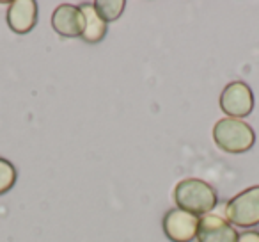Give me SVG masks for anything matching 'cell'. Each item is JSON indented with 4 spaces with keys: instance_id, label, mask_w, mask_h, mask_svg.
<instances>
[{
    "instance_id": "8",
    "label": "cell",
    "mask_w": 259,
    "mask_h": 242,
    "mask_svg": "<svg viewBox=\"0 0 259 242\" xmlns=\"http://www.w3.org/2000/svg\"><path fill=\"white\" fill-rule=\"evenodd\" d=\"M8 25L13 32L27 34L36 27L37 22V4L36 0H16L8 8Z\"/></svg>"
},
{
    "instance_id": "3",
    "label": "cell",
    "mask_w": 259,
    "mask_h": 242,
    "mask_svg": "<svg viewBox=\"0 0 259 242\" xmlns=\"http://www.w3.org/2000/svg\"><path fill=\"white\" fill-rule=\"evenodd\" d=\"M226 217L229 223L241 228L259 224V185L238 192L226 205Z\"/></svg>"
},
{
    "instance_id": "11",
    "label": "cell",
    "mask_w": 259,
    "mask_h": 242,
    "mask_svg": "<svg viewBox=\"0 0 259 242\" xmlns=\"http://www.w3.org/2000/svg\"><path fill=\"white\" fill-rule=\"evenodd\" d=\"M16 177H18L16 167L13 166L9 160H6V159L0 157V196L6 194V192H9L13 187H15Z\"/></svg>"
},
{
    "instance_id": "7",
    "label": "cell",
    "mask_w": 259,
    "mask_h": 242,
    "mask_svg": "<svg viewBox=\"0 0 259 242\" xmlns=\"http://www.w3.org/2000/svg\"><path fill=\"white\" fill-rule=\"evenodd\" d=\"M52 27L62 38L82 36L83 30V13L80 6L61 4L52 15Z\"/></svg>"
},
{
    "instance_id": "5",
    "label": "cell",
    "mask_w": 259,
    "mask_h": 242,
    "mask_svg": "<svg viewBox=\"0 0 259 242\" xmlns=\"http://www.w3.org/2000/svg\"><path fill=\"white\" fill-rule=\"evenodd\" d=\"M201 217L181 209H172L163 216V233L172 242H192L197 237Z\"/></svg>"
},
{
    "instance_id": "10",
    "label": "cell",
    "mask_w": 259,
    "mask_h": 242,
    "mask_svg": "<svg viewBox=\"0 0 259 242\" xmlns=\"http://www.w3.org/2000/svg\"><path fill=\"white\" fill-rule=\"evenodd\" d=\"M93 6L96 9L98 16L103 22L108 23L117 20L122 15V11L126 8V2L124 0H96V2H93Z\"/></svg>"
},
{
    "instance_id": "2",
    "label": "cell",
    "mask_w": 259,
    "mask_h": 242,
    "mask_svg": "<svg viewBox=\"0 0 259 242\" xmlns=\"http://www.w3.org/2000/svg\"><path fill=\"white\" fill-rule=\"evenodd\" d=\"M213 141L226 153H245L254 146L255 134L243 119L224 118L213 127Z\"/></svg>"
},
{
    "instance_id": "6",
    "label": "cell",
    "mask_w": 259,
    "mask_h": 242,
    "mask_svg": "<svg viewBox=\"0 0 259 242\" xmlns=\"http://www.w3.org/2000/svg\"><path fill=\"white\" fill-rule=\"evenodd\" d=\"M197 242H238V233L231 223L217 214L201 217L197 230Z\"/></svg>"
},
{
    "instance_id": "12",
    "label": "cell",
    "mask_w": 259,
    "mask_h": 242,
    "mask_svg": "<svg viewBox=\"0 0 259 242\" xmlns=\"http://www.w3.org/2000/svg\"><path fill=\"white\" fill-rule=\"evenodd\" d=\"M238 242H259V231H243L238 235Z\"/></svg>"
},
{
    "instance_id": "9",
    "label": "cell",
    "mask_w": 259,
    "mask_h": 242,
    "mask_svg": "<svg viewBox=\"0 0 259 242\" xmlns=\"http://www.w3.org/2000/svg\"><path fill=\"white\" fill-rule=\"evenodd\" d=\"M83 13V30H82V40L87 43H98L105 38L107 34V22L98 16L96 9L93 4H82L80 6Z\"/></svg>"
},
{
    "instance_id": "4",
    "label": "cell",
    "mask_w": 259,
    "mask_h": 242,
    "mask_svg": "<svg viewBox=\"0 0 259 242\" xmlns=\"http://www.w3.org/2000/svg\"><path fill=\"white\" fill-rule=\"evenodd\" d=\"M220 109L227 118H245L254 109V93L245 82L234 80L224 87L220 94Z\"/></svg>"
},
{
    "instance_id": "1",
    "label": "cell",
    "mask_w": 259,
    "mask_h": 242,
    "mask_svg": "<svg viewBox=\"0 0 259 242\" xmlns=\"http://www.w3.org/2000/svg\"><path fill=\"white\" fill-rule=\"evenodd\" d=\"M172 198L178 209L194 214L197 217L211 214V210L219 201L215 189L201 178H185V180L178 182Z\"/></svg>"
}]
</instances>
